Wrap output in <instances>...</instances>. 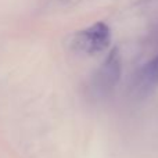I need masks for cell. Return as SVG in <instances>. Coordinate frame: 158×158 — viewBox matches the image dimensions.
Here are the masks:
<instances>
[{
  "label": "cell",
  "instance_id": "1",
  "mask_svg": "<svg viewBox=\"0 0 158 158\" xmlns=\"http://www.w3.org/2000/svg\"><path fill=\"white\" fill-rule=\"evenodd\" d=\"M111 43V29L106 22H96L74 35L71 46L74 50L85 54H97Z\"/></svg>",
  "mask_w": 158,
  "mask_h": 158
},
{
  "label": "cell",
  "instance_id": "2",
  "mask_svg": "<svg viewBox=\"0 0 158 158\" xmlns=\"http://www.w3.org/2000/svg\"><path fill=\"white\" fill-rule=\"evenodd\" d=\"M122 75V57L118 47H114L107 54L106 60L98 67L97 72L93 78V90L100 96L110 93L117 83L119 82Z\"/></svg>",
  "mask_w": 158,
  "mask_h": 158
},
{
  "label": "cell",
  "instance_id": "3",
  "mask_svg": "<svg viewBox=\"0 0 158 158\" xmlns=\"http://www.w3.org/2000/svg\"><path fill=\"white\" fill-rule=\"evenodd\" d=\"M140 82L144 90H151L158 85V54L151 58L142 69Z\"/></svg>",
  "mask_w": 158,
  "mask_h": 158
}]
</instances>
